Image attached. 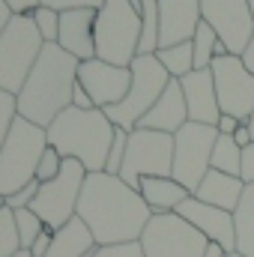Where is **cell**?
Segmentation results:
<instances>
[{
    "label": "cell",
    "mask_w": 254,
    "mask_h": 257,
    "mask_svg": "<svg viewBox=\"0 0 254 257\" xmlns=\"http://www.w3.org/2000/svg\"><path fill=\"white\" fill-rule=\"evenodd\" d=\"M15 227H18V239H21V251H30L36 245V239L45 230V221L33 212V209H15Z\"/></svg>",
    "instance_id": "cell-28"
},
{
    "label": "cell",
    "mask_w": 254,
    "mask_h": 257,
    "mask_svg": "<svg viewBox=\"0 0 254 257\" xmlns=\"http://www.w3.org/2000/svg\"><path fill=\"white\" fill-rule=\"evenodd\" d=\"M15 117H18V102H15V96L0 90V150H3L9 132L15 126Z\"/></svg>",
    "instance_id": "cell-32"
},
{
    "label": "cell",
    "mask_w": 254,
    "mask_h": 257,
    "mask_svg": "<svg viewBox=\"0 0 254 257\" xmlns=\"http://www.w3.org/2000/svg\"><path fill=\"white\" fill-rule=\"evenodd\" d=\"M248 128H251V135H254V114H251V120H248Z\"/></svg>",
    "instance_id": "cell-47"
},
{
    "label": "cell",
    "mask_w": 254,
    "mask_h": 257,
    "mask_svg": "<svg viewBox=\"0 0 254 257\" xmlns=\"http://www.w3.org/2000/svg\"><path fill=\"white\" fill-rule=\"evenodd\" d=\"M21 251L18 227H15V212L9 206L0 209V257H15Z\"/></svg>",
    "instance_id": "cell-29"
},
{
    "label": "cell",
    "mask_w": 254,
    "mask_h": 257,
    "mask_svg": "<svg viewBox=\"0 0 254 257\" xmlns=\"http://www.w3.org/2000/svg\"><path fill=\"white\" fill-rule=\"evenodd\" d=\"M159 51V0H141V45L138 54Z\"/></svg>",
    "instance_id": "cell-27"
},
{
    "label": "cell",
    "mask_w": 254,
    "mask_h": 257,
    "mask_svg": "<svg viewBox=\"0 0 254 257\" xmlns=\"http://www.w3.org/2000/svg\"><path fill=\"white\" fill-rule=\"evenodd\" d=\"M209 72L215 81V96H218L221 114H230L239 123H248L254 114V75L233 54L215 57Z\"/></svg>",
    "instance_id": "cell-12"
},
{
    "label": "cell",
    "mask_w": 254,
    "mask_h": 257,
    "mask_svg": "<svg viewBox=\"0 0 254 257\" xmlns=\"http://www.w3.org/2000/svg\"><path fill=\"white\" fill-rule=\"evenodd\" d=\"M126 147H129V132L126 128H117V132H114V144H111V150H108L105 174L120 177V168H123V159H126Z\"/></svg>",
    "instance_id": "cell-31"
},
{
    "label": "cell",
    "mask_w": 254,
    "mask_h": 257,
    "mask_svg": "<svg viewBox=\"0 0 254 257\" xmlns=\"http://www.w3.org/2000/svg\"><path fill=\"white\" fill-rule=\"evenodd\" d=\"M99 245L93 239V233L87 230V224L75 215L66 227L54 230V239H51V248L45 257H87L93 254Z\"/></svg>",
    "instance_id": "cell-22"
},
{
    "label": "cell",
    "mask_w": 254,
    "mask_h": 257,
    "mask_svg": "<svg viewBox=\"0 0 254 257\" xmlns=\"http://www.w3.org/2000/svg\"><path fill=\"white\" fill-rule=\"evenodd\" d=\"M200 21V0H159V48L191 42Z\"/></svg>",
    "instance_id": "cell-16"
},
{
    "label": "cell",
    "mask_w": 254,
    "mask_h": 257,
    "mask_svg": "<svg viewBox=\"0 0 254 257\" xmlns=\"http://www.w3.org/2000/svg\"><path fill=\"white\" fill-rule=\"evenodd\" d=\"M117 126L105 117V111H81L66 108L63 114L45 128L48 147H54L63 159H75L87 168V174H102L108 165V150L114 144Z\"/></svg>",
    "instance_id": "cell-3"
},
{
    "label": "cell",
    "mask_w": 254,
    "mask_h": 257,
    "mask_svg": "<svg viewBox=\"0 0 254 257\" xmlns=\"http://www.w3.org/2000/svg\"><path fill=\"white\" fill-rule=\"evenodd\" d=\"M239 60H242V66H245V69L254 75V39L248 42V48L242 51V57H239Z\"/></svg>",
    "instance_id": "cell-44"
},
{
    "label": "cell",
    "mask_w": 254,
    "mask_h": 257,
    "mask_svg": "<svg viewBox=\"0 0 254 257\" xmlns=\"http://www.w3.org/2000/svg\"><path fill=\"white\" fill-rule=\"evenodd\" d=\"M227 257H242V254H236V251H233V254H227Z\"/></svg>",
    "instance_id": "cell-49"
},
{
    "label": "cell",
    "mask_w": 254,
    "mask_h": 257,
    "mask_svg": "<svg viewBox=\"0 0 254 257\" xmlns=\"http://www.w3.org/2000/svg\"><path fill=\"white\" fill-rule=\"evenodd\" d=\"M63 156L54 150V147H48L45 153H42V159H39V168H36V180L39 183H51L60 171H63Z\"/></svg>",
    "instance_id": "cell-33"
},
{
    "label": "cell",
    "mask_w": 254,
    "mask_h": 257,
    "mask_svg": "<svg viewBox=\"0 0 254 257\" xmlns=\"http://www.w3.org/2000/svg\"><path fill=\"white\" fill-rule=\"evenodd\" d=\"M189 224H194L209 242H218L227 254L236 251V224H233V212H224L218 206H209L203 200H197L194 194L186 197L177 209Z\"/></svg>",
    "instance_id": "cell-15"
},
{
    "label": "cell",
    "mask_w": 254,
    "mask_h": 257,
    "mask_svg": "<svg viewBox=\"0 0 254 257\" xmlns=\"http://www.w3.org/2000/svg\"><path fill=\"white\" fill-rule=\"evenodd\" d=\"M209 239L180 212L153 215L141 233L144 257H203Z\"/></svg>",
    "instance_id": "cell-10"
},
{
    "label": "cell",
    "mask_w": 254,
    "mask_h": 257,
    "mask_svg": "<svg viewBox=\"0 0 254 257\" xmlns=\"http://www.w3.org/2000/svg\"><path fill=\"white\" fill-rule=\"evenodd\" d=\"M39 186H42L39 180L27 183L24 189H18L15 194H9V197H6V206H9L12 212H15V209H30V206H33V200H36V194H39Z\"/></svg>",
    "instance_id": "cell-34"
},
{
    "label": "cell",
    "mask_w": 254,
    "mask_h": 257,
    "mask_svg": "<svg viewBox=\"0 0 254 257\" xmlns=\"http://www.w3.org/2000/svg\"><path fill=\"white\" fill-rule=\"evenodd\" d=\"M93 257H144L141 242H123V245H99Z\"/></svg>",
    "instance_id": "cell-36"
},
{
    "label": "cell",
    "mask_w": 254,
    "mask_h": 257,
    "mask_svg": "<svg viewBox=\"0 0 254 257\" xmlns=\"http://www.w3.org/2000/svg\"><path fill=\"white\" fill-rule=\"evenodd\" d=\"M30 18H33L39 36L45 39V45H57V36H60V12H54L48 6H39Z\"/></svg>",
    "instance_id": "cell-30"
},
{
    "label": "cell",
    "mask_w": 254,
    "mask_h": 257,
    "mask_svg": "<svg viewBox=\"0 0 254 257\" xmlns=\"http://www.w3.org/2000/svg\"><path fill=\"white\" fill-rule=\"evenodd\" d=\"M203 257H227V251H224L218 242H209V245H206V251H203Z\"/></svg>",
    "instance_id": "cell-45"
},
{
    "label": "cell",
    "mask_w": 254,
    "mask_h": 257,
    "mask_svg": "<svg viewBox=\"0 0 254 257\" xmlns=\"http://www.w3.org/2000/svg\"><path fill=\"white\" fill-rule=\"evenodd\" d=\"M138 192H141L144 203L150 206V212H153V215L177 212V209H180V203H183L186 197H191L189 189H183L174 177H147V180H141Z\"/></svg>",
    "instance_id": "cell-21"
},
{
    "label": "cell",
    "mask_w": 254,
    "mask_h": 257,
    "mask_svg": "<svg viewBox=\"0 0 254 257\" xmlns=\"http://www.w3.org/2000/svg\"><path fill=\"white\" fill-rule=\"evenodd\" d=\"M45 150H48L45 128L27 123L24 117H15V126L0 150V194L3 197L15 194L18 189L36 180V168Z\"/></svg>",
    "instance_id": "cell-5"
},
{
    "label": "cell",
    "mask_w": 254,
    "mask_h": 257,
    "mask_svg": "<svg viewBox=\"0 0 254 257\" xmlns=\"http://www.w3.org/2000/svg\"><path fill=\"white\" fill-rule=\"evenodd\" d=\"M15 15H33L39 9V0H6Z\"/></svg>",
    "instance_id": "cell-40"
},
{
    "label": "cell",
    "mask_w": 254,
    "mask_h": 257,
    "mask_svg": "<svg viewBox=\"0 0 254 257\" xmlns=\"http://www.w3.org/2000/svg\"><path fill=\"white\" fill-rule=\"evenodd\" d=\"M218 141V128L215 126H200V123H186L174 135V171L171 177L189 189V194L197 192V186L203 183V177L212 171V150Z\"/></svg>",
    "instance_id": "cell-11"
},
{
    "label": "cell",
    "mask_w": 254,
    "mask_h": 257,
    "mask_svg": "<svg viewBox=\"0 0 254 257\" xmlns=\"http://www.w3.org/2000/svg\"><path fill=\"white\" fill-rule=\"evenodd\" d=\"M45 48L30 15H15L0 33V90L18 96Z\"/></svg>",
    "instance_id": "cell-6"
},
{
    "label": "cell",
    "mask_w": 254,
    "mask_h": 257,
    "mask_svg": "<svg viewBox=\"0 0 254 257\" xmlns=\"http://www.w3.org/2000/svg\"><path fill=\"white\" fill-rule=\"evenodd\" d=\"M242 126V123H239V120H236V117H230V114H221V117H218V135H236V128Z\"/></svg>",
    "instance_id": "cell-41"
},
{
    "label": "cell",
    "mask_w": 254,
    "mask_h": 257,
    "mask_svg": "<svg viewBox=\"0 0 254 257\" xmlns=\"http://www.w3.org/2000/svg\"><path fill=\"white\" fill-rule=\"evenodd\" d=\"M209 168L218 174H230V177L242 180V147L233 141V135H218Z\"/></svg>",
    "instance_id": "cell-25"
},
{
    "label": "cell",
    "mask_w": 254,
    "mask_h": 257,
    "mask_svg": "<svg viewBox=\"0 0 254 257\" xmlns=\"http://www.w3.org/2000/svg\"><path fill=\"white\" fill-rule=\"evenodd\" d=\"M105 0H39V6H48L54 12H72V9H102Z\"/></svg>",
    "instance_id": "cell-35"
},
{
    "label": "cell",
    "mask_w": 254,
    "mask_h": 257,
    "mask_svg": "<svg viewBox=\"0 0 254 257\" xmlns=\"http://www.w3.org/2000/svg\"><path fill=\"white\" fill-rule=\"evenodd\" d=\"M186 123H189V108H186V99H183V87H180V81L171 78V84L165 87L159 102L150 108V114L138 123V128H150V132H162V135H177Z\"/></svg>",
    "instance_id": "cell-19"
},
{
    "label": "cell",
    "mask_w": 254,
    "mask_h": 257,
    "mask_svg": "<svg viewBox=\"0 0 254 257\" xmlns=\"http://www.w3.org/2000/svg\"><path fill=\"white\" fill-rule=\"evenodd\" d=\"M236 224V254L254 257V186H245L242 200L233 212Z\"/></svg>",
    "instance_id": "cell-23"
},
{
    "label": "cell",
    "mask_w": 254,
    "mask_h": 257,
    "mask_svg": "<svg viewBox=\"0 0 254 257\" xmlns=\"http://www.w3.org/2000/svg\"><path fill=\"white\" fill-rule=\"evenodd\" d=\"M251 12H254V0H251Z\"/></svg>",
    "instance_id": "cell-50"
},
{
    "label": "cell",
    "mask_w": 254,
    "mask_h": 257,
    "mask_svg": "<svg viewBox=\"0 0 254 257\" xmlns=\"http://www.w3.org/2000/svg\"><path fill=\"white\" fill-rule=\"evenodd\" d=\"M15 257H33V254H30V251H18Z\"/></svg>",
    "instance_id": "cell-46"
},
{
    "label": "cell",
    "mask_w": 254,
    "mask_h": 257,
    "mask_svg": "<svg viewBox=\"0 0 254 257\" xmlns=\"http://www.w3.org/2000/svg\"><path fill=\"white\" fill-rule=\"evenodd\" d=\"M87 257H93V254H87Z\"/></svg>",
    "instance_id": "cell-51"
},
{
    "label": "cell",
    "mask_w": 254,
    "mask_h": 257,
    "mask_svg": "<svg viewBox=\"0 0 254 257\" xmlns=\"http://www.w3.org/2000/svg\"><path fill=\"white\" fill-rule=\"evenodd\" d=\"M78 218L87 224L96 245H123V242H141V233L150 224L153 212L138 189L102 171V174H87L84 192L78 200Z\"/></svg>",
    "instance_id": "cell-1"
},
{
    "label": "cell",
    "mask_w": 254,
    "mask_h": 257,
    "mask_svg": "<svg viewBox=\"0 0 254 257\" xmlns=\"http://www.w3.org/2000/svg\"><path fill=\"white\" fill-rule=\"evenodd\" d=\"M168 84H171V75L156 60V54H138L132 60V87H129L126 99L114 108H105V117L117 128L135 132L138 123L150 114V108L159 102Z\"/></svg>",
    "instance_id": "cell-7"
},
{
    "label": "cell",
    "mask_w": 254,
    "mask_h": 257,
    "mask_svg": "<svg viewBox=\"0 0 254 257\" xmlns=\"http://www.w3.org/2000/svg\"><path fill=\"white\" fill-rule=\"evenodd\" d=\"M57 45L72 54L78 63L96 57V9H72L60 12V36Z\"/></svg>",
    "instance_id": "cell-17"
},
{
    "label": "cell",
    "mask_w": 254,
    "mask_h": 257,
    "mask_svg": "<svg viewBox=\"0 0 254 257\" xmlns=\"http://www.w3.org/2000/svg\"><path fill=\"white\" fill-rule=\"evenodd\" d=\"M51 239H54V230H51V227H45V230H42V236L36 239V245L30 248V254H33V257H45V254H48V248H51Z\"/></svg>",
    "instance_id": "cell-39"
},
{
    "label": "cell",
    "mask_w": 254,
    "mask_h": 257,
    "mask_svg": "<svg viewBox=\"0 0 254 257\" xmlns=\"http://www.w3.org/2000/svg\"><path fill=\"white\" fill-rule=\"evenodd\" d=\"M242 183L254 186V144L242 150Z\"/></svg>",
    "instance_id": "cell-37"
},
{
    "label": "cell",
    "mask_w": 254,
    "mask_h": 257,
    "mask_svg": "<svg viewBox=\"0 0 254 257\" xmlns=\"http://www.w3.org/2000/svg\"><path fill=\"white\" fill-rule=\"evenodd\" d=\"M191 48H194V69H209L215 57H227V54H230V51L224 48V42L215 36V30H212L206 21H200L197 33H194V39H191Z\"/></svg>",
    "instance_id": "cell-24"
},
{
    "label": "cell",
    "mask_w": 254,
    "mask_h": 257,
    "mask_svg": "<svg viewBox=\"0 0 254 257\" xmlns=\"http://www.w3.org/2000/svg\"><path fill=\"white\" fill-rule=\"evenodd\" d=\"M183 99L189 108V123H200V126H218L221 108H218V96H215V81L209 69H194L183 81Z\"/></svg>",
    "instance_id": "cell-18"
},
{
    "label": "cell",
    "mask_w": 254,
    "mask_h": 257,
    "mask_svg": "<svg viewBox=\"0 0 254 257\" xmlns=\"http://www.w3.org/2000/svg\"><path fill=\"white\" fill-rule=\"evenodd\" d=\"M78 60L60 45H45L30 78L24 81L18 102V117L39 128H48L66 108H72V90L78 84Z\"/></svg>",
    "instance_id": "cell-2"
},
{
    "label": "cell",
    "mask_w": 254,
    "mask_h": 257,
    "mask_svg": "<svg viewBox=\"0 0 254 257\" xmlns=\"http://www.w3.org/2000/svg\"><path fill=\"white\" fill-rule=\"evenodd\" d=\"M200 15L224 42V48L233 57H242L254 39L251 0H200Z\"/></svg>",
    "instance_id": "cell-13"
},
{
    "label": "cell",
    "mask_w": 254,
    "mask_h": 257,
    "mask_svg": "<svg viewBox=\"0 0 254 257\" xmlns=\"http://www.w3.org/2000/svg\"><path fill=\"white\" fill-rule=\"evenodd\" d=\"M84 183H87V168L75 159H66L63 171L51 183L39 186V194L30 209L45 221V227L60 230L78 215V200L84 192Z\"/></svg>",
    "instance_id": "cell-8"
},
{
    "label": "cell",
    "mask_w": 254,
    "mask_h": 257,
    "mask_svg": "<svg viewBox=\"0 0 254 257\" xmlns=\"http://www.w3.org/2000/svg\"><path fill=\"white\" fill-rule=\"evenodd\" d=\"M3 206H6V197H3V194H0V209H3Z\"/></svg>",
    "instance_id": "cell-48"
},
{
    "label": "cell",
    "mask_w": 254,
    "mask_h": 257,
    "mask_svg": "<svg viewBox=\"0 0 254 257\" xmlns=\"http://www.w3.org/2000/svg\"><path fill=\"white\" fill-rule=\"evenodd\" d=\"M242 192H245V183L239 177H230V174H218V171H209L203 177V183L197 186L194 197L209 203V206H218L224 212H236L239 200H242Z\"/></svg>",
    "instance_id": "cell-20"
},
{
    "label": "cell",
    "mask_w": 254,
    "mask_h": 257,
    "mask_svg": "<svg viewBox=\"0 0 254 257\" xmlns=\"http://www.w3.org/2000/svg\"><path fill=\"white\" fill-rule=\"evenodd\" d=\"M78 84L87 90V96L93 99L99 111L114 108L126 99L129 87H132V66H114L93 57L78 66Z\"/></svg>",
    "instance_id": "cell-14"
},
{
    "label": "cell",
    "mask_w": 254,
    "mask_h": 257,
    "mask_svg": "<svg viewBox=\"0 0 254 257\" xmlns=\"http://www.w3.org/2000/svg\"><path fill=\"white\" fill-rule=\"evenodd\" d=\"M156 60L165 66V72L174 81H183L189 72H194V48H191V42H180V45H171V48H159L156 51Z\"/></svg>",
    "instance_id": "cell-26"
},
{
    "label": "cell",
    "mask_w": 254,
    "mask_h": 257,
    "mask_svg": "<svg viewBox=\"0 0 254 257\" xmlns=\"http://www.w3.org/2000/svg\"><path fill=\"white\" fill-rule=\"evenodd\" d=\"M15 18V12H12V6L6 3V0H0V33L9 27V21Z\"/></svg>",
    "instance_id": "cell-43"
},
{
    "label": "cell",
    "mask_w": 254,
    "mask_h": 257,
    "mask_svg": "<svg viewBox=\"0 0 254 257\" xmlns=\"http://www.w3.org/2000/svg\"><path fill=\"white\" fill-rule=\"evenodd\" d=\"M174 171V135L135 128L129 132L126 159L120 168V180L138 189L147 177H171Z\"/></svg>",
    "instance_id": "cell-9"
},
{
    "label": "cell",
    "mask_w": 254,
    "mask_h": 257,
    "mask_svg": "<svg viewBox=\"0 0 254 257\" xmlns=\"http://www.w3.org/2000/svg\"><path fill=\"white\" fill-rule=\"evenodd\" d=\"M72 108H81V111H93V108H96L93 99L87 96V90H84L81 84H75V90H72Z\"/></svg>",
    "instance_id": "cell-38"
},
{
    "label": "cell",
    "mask_w": 254,
    "mask_h": 257,
    "mask_svg": "<svg viewBox=\"0 0 254 257\" xmlns=\"http://www.w3.org/2000/svg\"><path fill=\"white\" fill-rule=\"evenodd\" d=\"M233 141L245 150V147H251L254 144V135H251V128H248V123H242V126L236 128V135H233Z\"/></svg>",
    "instance_id": "cell-42"
},
{
    "label": "cell",
    "mask_w": 254,
    "mask_h": 257,
    "mask_svg": "<svg viewBox=\"0 0 254 257\" xmlns=\"http://www.w3.org/2000/svg\"><path fill=\"white\" fill-rule=\"evenodd\" d=\"M141 45V9L129 0H105L96 12V57L114 66H132Z\"/></svg>",
    "instance_id": "cell-4"
}]
</instances>
